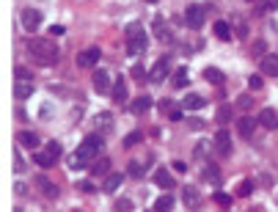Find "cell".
I'll use <instances>...</instances> for the list:
<instances>
[{
    "label": "cell",
    "mask_w": 278,
    "mask_h": 212,
    "mask_svg": "<svg viewBox=\"0 0 278 212\" xmlns=\"http://www.w3.org/2000/svg\"><path fill=\"white\" fill-rule=\"evenodd\" d=\"M105 152V141L102 135H88L80 146H77V152L69 157V165L72 168H85L88 163H94L99 155Z\"/></svg>",
    "instance_id": "6da1fadb"
},
{
    "label": "cell",
    "mask_w": 278,
    "mask_h": 212,
    "mask_svg": "<svg viewBox=\"0 0 278 212\" xmlns=\"http://www.w3.org/2000/svg\"><path fill=\"white\" fill-rule=\"evenodd\" d=\"M28 55L36 58L42 66H56L61 53H58L56 42H50V39H28Z\"/></svg>",
    "instance_id": "7a4b0ae2"
},
{
    "label": "cell",
    "mask_w": 278,
    "mask_h": 212,
    "mask_svg": "<svg viewBox=\"0 0 278 212\" xmlns=\"http://www.w3.org/2000/svg\"><path fill=\"white\" fill-rule=\"evenodd\" d=\"M146 47H149V39L143 33V25L140 22H132L130 28H127V53L130 55H140Z\"/></svg>",
    "instance_id": "3957f363"
},
{
    "label": "cell",
    "mask_w": 278,
    "mask_h": 212,
    "mask_svg": "<svg viewBox=\"0 0 278 212\" xmlns=\"http://www.w3.org/2000/svg\"><path fill=\"white\" fill-rule=\"evenodd\" d=\"M168 69H171V58H160V61H157V64H154V69L149 72V83H163V80L168 78Z\"/></svg>",
    "instance_id": "277c9868"
},
{
    "label": "cell",
    "mask_w": 278,
    "mask_h": 212,
    "mask_svg": "<svg viewBox=\"0 0 278 212\" xmlns=\"http://www.w3.org/2000/svg\"><path fill=\"white\" fill-rule=\"evenodd\" d=\"M185 25L188 28H193V30H198L204 25V8L201 6H188V11H185Z\"/></svg>",
    "instance_id": "5b68a950"
},
{
    "label": "cell",
    "mask_w": 278,
    "mask_h": 212,
    "mask_svg": "<svg viewBox=\"0 0 278 212\" xmlns=\"http://www.w3.org/2000/svg\"><path fill=\"white\" fill-rule=\"evenodd\" d=\"M39 25H42V14L36 8H25L22 11V28L33 33V30H39Z\"/></svg>",
    "instance_id": "8992f818"
},
{
    "label": "cell",
    "mask_w": 278,
    "mask_h": 212,
    "mask_svg": "<svg viewBox=\"0 0 278 212\" xmlns=\"http://www.w3.org/2000/svg\"><path fill=\"white\" fill-rule=\"evenodd\" d=\"M97 61H99V47H88L77 55V66H83V69H91Z\"/></svg>",
    "instance_id": "52a82bcc"
},
{
    "label": "cell",
    "mask_w": 278,
    "mask_h": 212,
    "mask_svg": "<svg viewBox=\"0 0 278 212\" xmlns=\"http://www.w3.org/2000/svg\"><path fill=\"white\" fill-rule=\"evenodd\" d=\"M256 121L264 130H278V113L273 110V107H262V113H259Z\"/></svg>",
    "instance_id": "ba28073f"
},
{
    "label": "cell",
    "mask_w": 278,
    "mask_h": 212,
    "mask_svg": "<svg viewBox=\"0 0 278 212\" xmlns=\"http://www.w3.org/2000/svg\"><path fill=\"white\" fill-rule=\"evenodd\" d=\"M215 146H218V152H221L223 157H229L231 155V138H229V130H218V135H215Z\"/></svg>",
    "instance_id": "9c48e42d"
},
{
    "label": "cell",
    "mask_w": 278,
    "mask_h": 212,
    "mask_svg": "<svg viewBox=\"0 0 278 212\" xmlns=\"http://www.w3.org/2000/svg\"><path fill=\"white\" fill-rule=\"evenodd\" d=\"M259 121L250 119V116H243V119H237V132L243 135V138H253V130H256Z\"/></svg>",
    "instance_id": "30bf717a"
},
{
    "label": "cell",
    "mask_w": 278,
    "mask_h": 212,
    "mask_svg": "<svg viewBox=\"0 0 278 212\" xmlns=\"http://www.w3.org/2000/svg\"><path fill=\"white\" fill-rule=\"evenodd\" d=\"M154 185L163 187V190H171V187H174V177L168 174V168H157V171H154Z\"/></svg>",
    "instance_id": "8fae6325"
},
{
    "label": "cell",
    "mask_w": 278,
    "mask_h": 212,
    "mask_svg": "<svg viewBox=\"0 0 278 212\" xmlns=\"http://www.w3.org/2000/svg\"><path fill=\"white\" fill-rule=\"evenodd\" d=\"M94 88H97L99 94H108V88H111V75H108L105 69L94 72Z\"/></svg>",
    "instance_id": "7c38bea8"
},
{
    "label": "cell",
    "mask_w": 278,
    "mask_h": 212,
    "mask_svg": "<svg viewBox=\"0 0 278 212\" xmlns=\"http://www.w3.org/2000/svg\"><path fill=\"white\" fill-rule=\"evenodd\" d=\"M36 185L42 187V193L47 198H58V196H61V187H58V185H53L47 177H39V179H36Z\"/></svg>",
    "instance_id": "4fadbf2b"
},
{
    "label": "cell",
    "mask_w": 278,
    "mask_h": 212,
    "mask_svg": "<svg viewBox=\"0 0 278 212\" xmlns=\"http://www.w3.org/2000/svg\"><path fill=\"white\" fill-rule=\"evenodd\" d=\"M154 39H160V42H174V33L168 30L166 20H154Z\"/></svg>",
    "instance_id": "5bb4252c"
},
{
    "label": "cell",
    "mask_w": 278,
    "mask_h": 212,
    "mask_svg": "<svg viewBox=\"0 0 278 212\" xmlns=\"http://www.w3.org/2000/svg\"><path fill=\"white\" fill-rule=\"evenodd\" d=\"M152 107V97H138V99H132V105H130V113L135 116H143Z\"/></svg>",
    "instance_id": "9a60e30c"
},
{
    "label": "cell",
    "mask_w": 278,
    "mask_h": 212,
    "mask_svg": "<svg viewBox=\"0 0 278 212\" xmlns=\"http://www.w3.org/2000/svg\"><path fill=\"white\" fill-rule=\"evenodd\" d=\"M121 182H124V174H116V171H111L108 177H105V193H113V190H118L121 187Z\"/></svg>",
    "instance_id": "2e32d148"
},
{
    "label": "cell",
    "mask_w": 278,
    "mask_h": 212,
    "mask_svg": "<svg viewBox=\"0 0 278 212\" xmlns=\"http://www.w3.org/2000/svg\"><path fill=\"white\" fill-rule=\"evenodd\" d=\"M111 160L108 157H97L94 163H91V174H97V177H105V174H111Z\"/></svg>",
    "instance_id": "e0dca14e"
},
{
    "label": "cell",
    "mask_w": 278,
    "mask_h": 212,
    "mask_svg": "<svg viewBox=\"0 0 278 212\" xmlns=\"http://www.w3.org/2000/svg\"><path fill=\"white\" fill-rule=\"evenodd\" d=\"M262 72L270 75V78H278V55H264L262 58Z\"/></svg>",
    "instance_id": "ac0fdd59"
},
{
    "label": "cell",
    "mask_w": 278,
    "mask_h": 212,
    "mask_svg": "<svg viewBox=\"0 0 278 212\" xmlns=\"http://www.w3.org/2000/svg\"><path fill=\"white\" fill-rule=\"evenodd\" d=\"M204 179H207L209 185H221L223 174H221V168H218L215 163H207V168H204Z\"/></svg>",
    "instance_id": "d6986e66"
},
{
    "label": "cell",
    "mask_w": 278,
    "mask_h": 212,
    "mask_svg": "<svg viewBox=\"0 0 278 212\" xmlns=\"http://www.w3.org/2000/svg\"><path fill=\"white\" fill-rule=\"evenodd\" d=\"M33 160H36V165H42V168H53V165L58 163V157H53L47 149H44V152H36Z\"/></svg>",
    "instance_id": "ffe728a7"
},
{
    "label": "cell",
    "mask_w": 278,
    "mask_h": 212,
    "mask_svg": "<svg viewBox=\"0 0 278 212\" xmlns=\"http://www.w3.org/2000/svg\"><path fill=\"white\" fill-rule=\"evenodd\" d=\"M113 99H116V102H127V83H124V78H116V83H113Z\"/></svg>",
    "instance_id": "44dd1931"
},
{
    "label": "cell",
    "mask_w": 278,
    "mask_h": 212,
    "mask_svg": "<svg viewBox=\"0 0 278 212\" xmlns=\"http://www.w3.org/2000/svg\"><path fill=\"white\" fill-rule=\"evenodd\" d=\"M182 201H185L190 210L198 204V196H195V187H193V185H185V187H182Z\"/></svg>",
    "instance_id": "7402d4cb"
},
{
    "label": "cell",
    "mask_w": 278,
    "mask_h": 212,
    "mask_svg": "<svg viewBox=\"0 0 278 212\" xmlns=\"http://www.w3.org/2000/svg\"><path fill=\"white\" fill-rule=\"evenodd\" d=\"M30 94H33V85L28 83V80H17V88H14V97L17 99H28Z\"/></svg>",
    "instance_id": "603a6c76"
},
{
    "label": "cell",
    "mask_w": 278,
    "mask_h": 212,
    "mask_svg": "<svg viewBox=\"0 0 278 212\" xmlns=\"http://www.w3.org/2000/svg\"><path fill=\"white\" fill-rule=\"evenodd\" d=\"M204 78H207L209 83H215V85H221L223 80H226V75H223L221 69H215V66H207V69H204Z\"/></svg>",
    "instance_id": "cb8c5ba5"
},
{
    "label": "cell",
    "mask_w": 278,
    "mask_h": 212,
    "mask_svg": "<svg viewBox=\"0 0 278 212\" xmlns=\"http://www.w3.org/2000/svg\"><path fill=\"white\" fill-rule=\"evenodd\" d=\"M174 210V196H160L154 201V212H171Z\"/></svg>",
    "instance_id": "d4e9b609"
},
{
    "label": "cell",
    "mask_w": 278,
    "mask_h": 212,
    "mask_svg": "<svg viewBox=\"0 0 278 212\" xmlns=\"http://www.w3.org/2000/svg\"><path fill=\"white\" fill-rule=\"evenodd\" d=\"M94 127L97 130H111L113 127V116L111 113H97L94 116Z\"/></svg>",
    "instance_id": "484cf974"
},
{
    "label": "cell",
    "mask_w": 278,
    "mask_h": 212,
    "mask_svg": "<svg viewBox=\"0 0 278 212\" xmlns=\"http://www.w3.org/2000/svg\"><path fill=\"white\" fill-rule=\"evenodd\" d=\"M171 83H174V88H185V85H188V69H185V66H179V69L174 72Z\"/></svg>",
    "instance_id": "4316f807"
},
{
    "label": "cell",
    "mask_w": 278,
    "mask_h": 212,
    "mask_svg": "<svg viewBox=\"0 0 278 212\" xmlns=\"http://www.w3.org/2000/svg\"><path fill=\"white\" fill-rule=\"evenodd\" d=\"M215 36L221 39V42H229V39H231V30H229V25H226L223 20L215 22Z\"/></svg>",
    "instance_id": "83f0119b"
},
{
    "label": "cell",
    "mask_w": 278,
    "mask_h": 212,
    "mask_svg": "<svg viewBox=\"0 0 278 212\" xmlns=\"http://www.w3.org/2000/svg\"><path fill=\"white\" fill-rule=\"evenodd\" d=\"M182 105H185V107H190V110H198V107H204V97H198V94H188Z\"/></svg>",
    "instance_id": "f1b7e54d"
},
{
    "label": "cell",
    "mask_w": 278,
    "mask_h": 212,
    "mask_svg": "<svg viewBox=\"0 0 278 212\" xmlns=\"http://www.w3.org/2000/svg\"><path fill=\"white\" fill-rule=\"evenodd\" d=\"M20 141L25 143V146H28V149H39V143H42V141H39V135H36V132H22V138H20Z\"/></svg>",
    "instance_id": "f546056e"
},
{
    "label": "cell",
    "mask_w": 278,
    "mask_h": 212,
    "mask_svg": "<svg viewBox=\"0 0 278 212\" xmlns=\"http://www.w3.org/2000/svg\"><path fill=\"white\" fill-rule=\"evenodd\" d=\"M215 119H218V124H226V121L231 119V107H229V105H221V107L215 110Z\"/></svg>",
    "instance_id": "4dcf8cb0"
},
{
    "label": "cell",
    "mask_w": 278,
    "mask_h": 212,
    "mask_svg": "<svg viewBox=\"0 0 278 212\" xmlns=\"http://www.w3.org/2000/svg\"><path fill=\"white\" fill-rule=\"evenodd\" d=\"M127 174H130L132 179H140V177H143V165H140V163H130V165H127Z\"/></svg>",
    "instance_id": "1f68e13d"
},
{
    "label": "cell",
    "mask_w": 278,
    "mask_h": 212,
    "mask_svg": "<svg viewBox=\"0 0 278 212\" xmlns=\"http://www.w3.org/2000/svg\"><path fill=\"white\" fill-rule=\"evenodd\" d=\"M250 193H253V182H240L237 185V196H250Z\"/></svg>",
    "instance_id": "d6a6232c"
},
{
    "label": "cell",
    "mask_w": 278,
    "mask_h": 212,
    "mask_svg": "<svg viewBox=\"0 0 278 212\" xmlns=\"http://www.w3.org/2000/svg\"><path fill=\"white\" fill-rule=\"evenodd\" d=\"M212 198H215V204H221V207H229L231 204V196H229V193H223V190H218Z\"/></svg>",
    "instance_id": "836d02e7"
},
{
    "label": "cell",
    "mask_w": 278,
    "mask_h": 212,
    "mask_svg": "<svg viewBox=\"0 0 278 212\" xmlns=\"http://www.w3.org/2000/svg\"><path fill=\"white\" fill-rule=\"evenodd\" d=\"M248 85L253 88V91H259V88H264V80H262V75H250L248 78Z\"/></svg>",
    "instance_id": "e575fe53"
},
{
    "label": "cell",
    "mask_w": 278,
    "mask_h": 212,
    "mask_svg": "<svg viewBox=\"0 0 278 212\" xmlns=\"http://www.w3.org/2000/svg\"><path fill=\"white\" fill-rule=\"evenodd\" d=\"M44 149H47V152H50L53 157H61V152H63V149H61V143H58V141H50Z\"/></svg>",
    "instance_id": "d590c367"
},
{
    "label": "cell",
    "mask_w": 278,
    "mask_h": 212,
    "mask_svg": "<svg viewBox=\"0 0 278 212\" xmlns=\"http://www.w3.org/2000/svg\"><path fill=\"white\" fill-rule=\"evenodd\" d=\"M135 143H140V135H138V132H132V135H127V138H124V146H127V149L135 146Z\"/></svg>",
    "instance_id": "8d00e7d4"
},
{
    "label": "cell",
    "mask_w": 278,
    "mask_h": 212,
    "mask_svg": "<svg viewBox=\"0 0 278 212\" xmlns=\"http://www.w3.org/2000/svg\"><path fill=\"white\" fill-rule=\"evenodd\" d=\"M130 207H132V201H130V198H118V201H116V210H121V212H127Z\"/></svg>",
    "instance_id": "74e56055"
},
{
    "label": "cell",
    "mask_w": 278,
    "mask_h": 212,
    "mask_svg": "<svg viewBox=\"0 0 278 212\" xmlns=\"http://www.w3.org/2000/svg\"><path fill=\"white\" fill-rule=\"evenodd\" d=\"M237 107H240V110H248V107H250V97H237Z\"/></svg>",
    "instance_id": "f35d334b"
},
{
    "label": "cell",
    "mask_w": 278,
    "mask_h": 212,
    "mask_svg": "<svg viewBox=\"0 0 278 212\" xmlns=\"http://www.w3.org/2000/svg\"><path fill=\"white\" fill-rule=\"evenodd\" d=\"M39 116H42V119H53V105H42V110H39Z\"/></svg>",
    "instance_id": "ab89813d"
},
{
    "label": "cell",
    "mask_w": 278,
    "mask_h": 212,
    "mask_svg": "<svg viewBox=\"0 0 278 212\" xmlns=\"http://www.w3.org/2000/svg\"><path fill=\"white\" fill-rule=\"evenodd\" d=\"M160 110H163L166 116H171V110H174V105H171V99H163V102H160Z\"/></svg>",
    "instance_id": "60d3db41"
},
{
    "label": "cell",
    "mask_w": 278,
    "mask_h": 212,
    "mask_svg": "<svg viewBox=\"0 0 278 212\" xmlns=\"http://www.w3.org/2000/svg\"><path fill=\"white\" fill-rule=\"evenodd\" d=\"M22 171H25V163H22V160H20V155L14 152V174H22Z\"/></svg>",
    "instance_id": "b9f144b4"
},
{
    "label": "cell",
    "mask_w": 278,
    "mask_h": 212,
    "mask_svg": "<svg viewBox=\"0 0 278 212\" xmlns=\"http://www.w3.org/2000/svg\"><path fill=\"white\" fill-rule=\"evenodd\" d=\"M264 50H267V44H264V42H256L253 47H250V53H253V55H262Z\"/></svg>",
    "instance_id": "7bdbcfd3"
},
{
    "label": "cell",
    "mask_w": 278,
    "mask_h": 212,
    "mask_svg": "<svg viewBox=\"0 0 278 212\" xmlns=\"http://www.w3.org/2000/svg\"><path fill=\"white\" fill-rule=\"evenodd\" d=\"M237 36H240V39H245V36H248V25H245V22H240V25H237Z\"/></svg>",
    "instance_id": "ee69618b"
},
{
    "label": "cell",
    "mask_w": 278,
    "mask_h": 212,
    "mask_svg": "<svg viewBox=\"0 0 278 212\" xmlns=\"http://www.w3.org/2000/svg\"><path fill=\"white\" fill-rule=\"evenodd\" d=\"M77 187H80V190H83V193H94V190H97V187H94V185H91V182H80V185H77Z\"/></svg>",
    "instance_id": "f6af8a7d"
},
{
    "label": "cell",
    "mask_w": 278,
    "mask_h": 212,
    "mask_svg": "<svg viewBox=\"0 0 278 212\" xmlns=\"http://www.w3.org/2000/svg\"><path fill=\"white\" fill-rule=\"evenodd\" d=\"M17 80H30V72L20 66V69H17Z\"/></svg>",
    "instance_id": "bcb514c9"
},
{
    "label": "cell",
    "mask_w": 278,
    "mask_h": 212,
    "mask_svg": "<svg viewBox=\"0 0 278 212\" xmlns=\"http://www.w3.org/2000/svg\"><path fill=\"white\" fill-rule=\"evenodd\" d=\"M188 127H193V130H201V127H204V121H201V119H188Z\"/></svg>",
    "instance_id": "7dc6e473"
},
{
    "label": "cell",
    "mask_w": 278,
    "mask_h": 212,
    "mask_svg": "<svg viewBox=\"0 0 278 212\" xmlns=\"http://www.w3.org/2000/svg\"><path fill=\"white\" fill-rule=\"evenodd\" d=\"M50 33H53V36H61L63 33V25H53V28H50Z\"/></svg>",
    "instance_id": "c3c4849f"
},
{
    "label": "cell",
    "mask_w": 278,
    "mask_h": 212,
    "mask_svg": "<svg viewBox=\"0 0 278 212\" xmlns=\"http://www.w3.org/2000/svg\"><path fill=\"white\" fill-rule=\"evenodd\" d=\"M132 75L135 78H143V66H132Z\"/></svg>",
    "instance_id": "681fc988"
},
{
    "label": "cell",
    "mask_w": 278,
    "mask_h": 212,
    "mask_svg": "<svg viewBox=\"0 0 278 212\" xmlns=\"http://www.w3.org/2000/svg\"><path fill=\"white\" fill-rule=\"evenodd\" d=\"M267 8H270V11H276V8H278V0H267Z\"/></svg>",
    "instance_id": "f907efd6"
},
{
    "label": "cell",
    "mask_w": 278,
    "mask_h": 212,
    "mask_svg": "<svg viewBox=\"0 0 278 212\" xmlns=\"http://www.w3.org/2000/svg\"><path fill=\"white\" fill-rule=\"evenodd\" d=\"M245 3H256V0H245Z\"/></svg>",
    "instance_id": "816d5d0a"
},
{
    "label": "cell",
    "mask_w": 278,
    "mask_h": 212,
    "mask_svg": "<svg viewBox=\"0 0 278 212\" xmlns=\"http://www.w3.org/2000/svg\"><path fill=\"white\" fill-rule=\"evenodd\" d=\"M146 3H157V0H146Z\"/></svg>",
    "instance_id": "f5cc1de1"
}]
</instances>
